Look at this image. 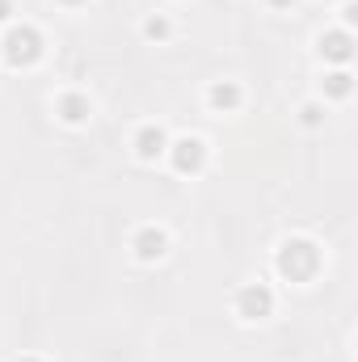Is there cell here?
Masks as SVG:
<instances>
[{
    "label": "cell",
    "instance_id": "7c38bea8",
    "mask_svg": "<svg viewBox=\"0 0 358 362\" xmlns=\"http://www.w3.org/2000/svg\"><path fill=\"white\" fill-rule=\"evenodd\" d=\"M304 122H308V127H316V122H321V110H316V105H308V110H304Z\"/></svg>",
    "mask_w": 358,
    "mask_h": 362
},
{
    "label": "cell",
    "instance_id": "277c9868",
    "mask_svg": "<svg viewBox=\"0 0 358 362\" xmlns=\"http://www.w3.org/2000/svg\"><path fill=\"white\" fill-rule=\"evenodd\" d=\"M165 249H169V236H165L161 228H144V232L135 236V253H139V262H156V257H165Z\"/></svg>",
    "mask_w": 358,
    "mask_h": 362
},
{
    "label": "cell",
    "instance_id": "8992f818",
    "mask_svg": "<svg viewBox=\"0 0 358 362\" xmlns=\"http://www.w3.org/2000/svg\"><path fill=\"white\" fill-rule=\"evenodd\" d=\"M135 152H139V160H156L165 152V131L161 127H144L135 135Z\"/></svg>",
    "mask_w": 358,
    "mask_h": 362
},
{
    "label": "cell",
    "instance_id": "5b68a950",
    "mask_svg": "<svg viewBox=\"0 0 358 362\" xmlns=\"http://www.w3.org/2000/svg\"><path fill=\"white\" fill-rule=\"evenodd\" d=\"M202 160H207V152H202L198 139H181V144H173V165H178V173H198Z\"/></svg>",
    "mask_w": 358,
    "mask_h": 362
},
{
    "label": "cell",
    "instance_id": "8fae6325",
    "mask_svg": "<svg viewBox=\"0 0 358 362\" xmlns=\"http://www.w3.org/2000/svg\"><path fill=\"white\" fill-rule=\"evenodd\" d=\"M144 34H148V38H165V34H169V21H165V17H152V21L144 25Z\"/></svg>",
    "mask_w": 358,
    "mask_h": 362
},
{
    "label": "cell",
    "instance_id": "2e32d148",
    "mask_svg": "<svg viewBox=\"0 0 358 362\" xmlns=\"http://www.w3.org/2000/svg\"><path fill=\"white\" fill-rule=\"evenodd\" d=\"M21 362H38V358H21Z\"/></svg>",
    "mask_w": 358,
    "mask_h": 362
},
{
    "label": "cell",
    "instance_id": "52a82bcc",
    "mask_svg": "<svg viewBox=\"0 0 358 362\" xmlns=\"http://www.w3.org/2000/svg\"><path fill=\"white\" fill-rule=\"evenodd\" d=\"M59 118H64V122H72V127H76V122H85V118H89V101H85L81 93L59 97Z\"/></svg>",
    "mask_w": 358,
    "mask_h": 362
},
{
    "label": "cell",
    "instance_id": "9a60e30c",
    "mask_svg": "<svg viewBox=\"0 0 358 362\" xmlns=\"http://www.w3.org/2000/svg\"><path fill=\"white\" fill-rule=\"evenodd\" d=\"M64 4H81V0H64Z\"/></svg>",
    "mask_w": 358,
    "mask_h": 362
},
{
    "label": "cell",
    "instance_id": "9c48e42d",
    "mask_svg": "<svg viewBox=\"0 0 358 362\" xmlns=\"http://www.w3.org/2000/svg\"><path fill=\"white\" fill-rule=\"evenodd\" d=\"M321 51L342 64V59H350V38L346 34H329V38H321Z\"/></svg>",
    "mask_w": 358,
    "mask_h": 362
},
{
    "label": "cell",
    "instance_id": "3957f363",
    "mask_svg": "<svg viewBox=\"0 0 358 362\" xmlns=\"http://www.w3.org/2000/svg\"><path fill=\"white\" fill-rule=\"evenodd\" d=\"M270 308H274V295H270L266 286H258V282L236 295V312L245 320H262V316H270Z\"/></svg>",
    "mask_w": 358,
    "mask_h": 362
},
{
    "label": "cell",
    "instance_id": "4fadbf2b",
    "mask_svg": "<svg viewBox=\"0 0 358 362\" xmlns=\"http://www.w3.org/2000/svg\"><path fill=\"white\" fill-rule=\"evenodd\" d=\"M13 17V0H0V21H8Z\"/></svg>",
    "mask_w": 358,
    "mask_h": 362
},
{
    "label": "cell",
    "instance_id": "30bf717a",
    "mask_svg": "<svg viewBox=\"0 0 358 362\" xmlns=\"http://www.w3.org/2000/svg\"><path fill=\"white\" fill-rule=\"evenodd\" d=\"M329 93H333V97H346V93H350V76H346V72L329 76Z\"/></svg>",
    "mask_w": 358,
    "mask_h": 362
},
{
    "label": "cell",
    "instance_id": "7a4b0ae2",
    "mask_svg": "<svg viewBox=\"0 0 358 362\" xmlns=\"http://www.w3.org/2000/svg\"><path fill=\"white\" fill-rule=\"evenodd\" d=\"M38 55H42V38H38V30L21 25V30H8V34H4V59H8L13 68H25V64H34Z\"/></svg>",
    "mask_w": 358,
    "mask_h": 362
},
{
    "label": "cell",
    "instance_id": "6da1fadb",
    "mask_svg": "<svg viewBox=\"0 0 358 362\" xmlns=\"http://www.w3.org/2000/svg\"><path fill=\"white\" fill-rule=\"evenodd\" d=\"M316 266H321V253H316V245H312V240H287V245H282V253H278V274H282V278H291V282L312 278Z\"/></svg>",
    "mask_w": 358,
    "mask_h": 362
},
{
    "label": "cell",
    "instance_id": "ba28073f",
    "mask_svg": "<svg viewBox=\"0 0 358 362\" xmlns=\"http://www.w3.org/2000/svg\"><path fill=\"white\" fill-rule=\"evenodd\" d=\"M211 105H215V110H236V105H241V89L228 85V81L215 85V89H211Z\"/></svg>",
    "mask_w": 358,
    "mask_h": 362
},
{
    "label": "cell",
    "instance_id": "5bb4252c",
    "mask_svg": "<svg viewBox=\"0 0 358 362\" xmlns=\"http://www.w3.org/2000/svg\"><path fill=\"white\" fill-rule=\"evenodd\" d=\"M270 4H287V0H270Z\"/></svg>",
    "mask_w": 358,
    "mask_h": 362
}]
</instances>
